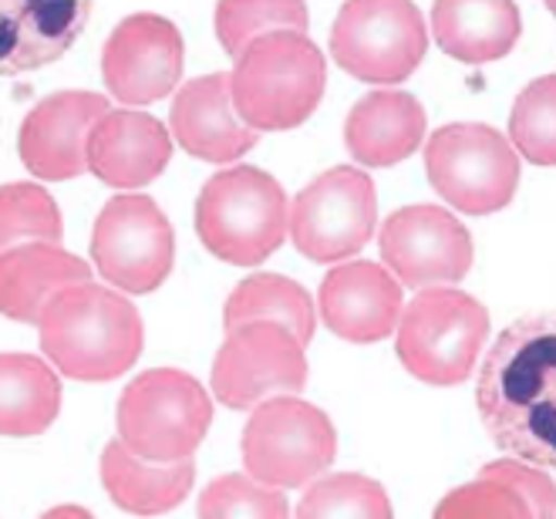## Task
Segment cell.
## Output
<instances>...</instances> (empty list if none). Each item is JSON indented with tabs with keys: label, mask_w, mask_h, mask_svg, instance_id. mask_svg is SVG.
Masks as SVG:
<instances>
[{
	"label": "cell",
	"mask_w": 556,
	"mask_h": 519,
	"mask_svg": "<svg viewBox=\"0 0 556 519\" xmlns=\"http://www.w3.org/2000/svg\"><path fill=\"white\" fill-rule=\"evenodd\" d=\"M476 408L513 459L556 469V311L527 314L496 334L479 371Z\"/></svg>",
	"instance_id": "1"
},
{
	"label": "cell",
	"mask_w": 556,
	"mask_h": 519,
	"mask_svg": "<svg viewBox=\"0 0 556 519\" xmlns=\"http://www.w3.org/2000/svg\"><path fill=\"white\" fill-rule=\"evenodd\" d=\"M45 358L72 381H115L139 362L146 328L136 304L102 283H78L38 317Z\"/></svg>",
	"instance_id": "2"
},
{
	"label": "cell",
	"mask_w": 556,
	"mask_h": 519,
	"mask_svg": "<svg viewBox=\"0 0 556 519\" xmlns=\"http://www.w3.org/2000/svg\"><path fill=\"white\" fill-rule=\"evenodd\" d=\"M327 85V61L307 35L274 30L256 38L233 64L230 91L240 122L253 132H287L304 125Z\"/></svg>",
	"instance_id": "3"
},
{
	"label": "cell",
	"mask_w": 556,
	"mask_h": 519,
	"mask_svg": "<svg viewBox=\"0 0 556 519\" xmlns=\"http://www.w3.org/2000/svg\"><path fill=\"white\" fill-rule=\"evenodd\" d=\"M287 230V192L264 169H219L200 189L195 233L216 260H226L233 267H256L280 250Z\"/></svg>",
	"instance_id": "4"
},
{
	"label": "cell",
	"mask_w": 556,
	"mask_h": 519,
	"mask_svg": "<svg viewBox=\"0 0 556 519\" xmlns=\"http://www.w3.org/2000/svg\"><path fill=\"white\" fill-rule=\"evenodd\" d=\"M213 426L206 388L179 368H152L125 384L115 408L118 442L146 463H182Z\"/></svg>",
	"instance_id": "5"
},
{
	"label": "cell",
	"mask_w": 556,
	"mask_h": 519,
	"mask_svg": "<svg viewBox=\"0 0 556 519\" xmlns=\"http://www.w3.org/2000/svg\"><path fill=\"white\" fill-rule=\"evenodd\" d=\"M489 341V311L466 290L432 287L418 290L405 304L395 354L412 378L435 388L469 381L479 354Z\"/></svg>",
	"instance_id": "6"
},
{
	"label": "cell",
	"mask_w": 556,
	"mask_h": 519,
	"mask_svg": "<svg viewBox=\"0 0 556 519\" xmlns=\"http://www.w3.org/2000/svg\"><path fill=\"white\" fill-rule=\"evenodd\" d=\"M425 173L439 197L469 216L506 210L519 186V155L485 122L442 125L425 142Z\"/></svg>",
	"instance_id": "7"
},
{
	"label": "cell",
	"mask_w": 556,
	"mask_h": 519,
	"mask_svg": "<svg viewBox=\"0 0 556 519\" xmlns=\"http://www.w3.org/2000/svg\"><path fill=\"white\" fill-rule=\"evenodd\" d=\"M243 466L256 482L274 490H301L334 466V421L298 395L256 405L243 426Z\"/></svg>",
	"instance_id": "8"
},
{
	"label": "cell",
	"mask_w": 556,
	"mask_h": 519,
	"mask_svg": "<svg viewBox=\"0 0 556 519\" xmlns=\"http://www.w3.org/2000/svg\"><path fill=\"white\" fill-rule=\"evenodd\" d=\"M425 51V17L405 0H354L338 11L331 27L334 64L368 85H402L415 75Z\"/></svg>",
	"instance_id": "9"
},
{
	"label": "cell",
	"mask_w": 556,
	"mask_h": 519,
	"mask_svg": "<svg viewBox=\"0 0 556 519\" xmlns=\"http://www.w3.org/2000/svg\"><path fill=\"white\" fill-rule=\"evenodd\" d=\"M91 264L125 294H152L176 264V233L152 197H112L91 226Z\"/></svg>",
	"instance_id": "10"
},
{
	"label": "cell",
	"mask_w": 556,
	"mask_h": 519,
	"mask_svg": "<svg viewBox=\"0 0 556 519\" xmlns=\"http://www.w3.org/2000/svg\"><path fill=\"white\" fill-rule=\"evenodd\" d=\"M378 197L365 169L334 166L307 182L290 206V237L314 264H338L375 237Z\"/></svg>",
	"instance_id": "11"
},
{
	"label": "cell",
	"mask_w": 556,
	"mask_h": 519,
	"mask_svg": "<svg viewBox=\"0 0 556 519\" xmlns=\"http://www.w3.org/2000/svg\"><path fill=\"white\" fill-rule=\"evenodd\" d=\"M304 344L280 324H243L223 338L213 362V395L233 412H250L270 398L307 388Z\"/></svg>",
	"instance_id": "12"
},
{
	"label": "cell",
	"mask_w": 556,
	"mask_h": 519,
	"mask_svg": "<svg viewBox=\"0 0 556 519\" xmlns=\"http://www.w3.org/2000/svg\"><path fill=\"white\" fill-rule=\"evenodd\" d=\"M381 260L388 274L402 287L432 290L469 277L472 270V237L466 223L435 203L402 206L381 223Z\"/></svg>",
	"instance_id": "13"
},
{
	"label": "cell",
	"mask_w": 556,
	"mask_h": 519,
	"mask_svg": "<svg viewBox=\"0 0 556 519\" xmlns=\"http://www.w3.org/2000/svg\"><path fill=\"white\" fill-rule=\"evenodd\" d=\"M182 35L162 14H128L102 48L105 88L125 105L162 102L182 78Z\"/></svg>",
	"instance_id": "14"
},
{
	"label": "cell",
	"mask_w": 556,
	"mask_h": 519,
	"mask_svg": "<svg viewBox=\"0 0 556 519\" xmlns=\"http://www.w3.org/2000/svg\"><path fill=\"white\" fill-rule=\"evenodd\" d=\"M112 112L98 91H54L41 99L21 122L17 152L30 176L64 182L88 173V136L94 122Z\"/></svg>",
	"instance_id": "15"
},
{
	"label": "cell",
	"mask_w": 556,
	"mask_h": 519,
	"mask_svg": "<svg viewBox=\"0 0 556 519\" xmlns=\"http://www.w3.org/2000/svg\"><path fill=\"white\" fill-rule=\"evenodd\" d=\"M317 307L324 324L351 344H375L399 331L405 311L402 283L384 267L351 260L324 277Z\"/></svg>",
	"instance_id": "16"
},
{
	"label": "cell",
	"mask_w": 556,
	"mask_h": 519,
	"mask_svg": "<svg viewBox=\"0 0 556 519\" xmlns=\"http://www.w3.org/2000/svg\"><path fill=\"white\" fill-rule=\"evenodd\" d=\"M88 173L112 189H142L166 173L173 132L159 118L136 109H112L88 136Z\"/></svg>",
	"instance_id": "17"
},
{
	"label": "cell",
	"mask_w": 556,
	"mask_h": 519,
	"mask_svg": "<svg viewBox=\"0 0 556 519\" xmlns=\"http://www.w3.org/2000/svg\"><path fill=\"white\" fill-rule=\"evenodd\" d=\"M169 128L173 139L189 155L213 162V166H230L260 142V132L240 122L233 109L230 75L223 72L192 78L176 88Z\"/></svg>",
	"instance_id": "18"
},
{
	"label": "cell",
	"mask_w": 556,
	"mask_h": 519,
	"mask_svg": "<svg viewBox=\"0 0 556 519\" xmlns=\"http://www.w3.org/2000/svg\"><path fill=\"white\" fill-rule=\"evenodd\" d=\"M425 142V109L415 94L378 88L357 99L344 118V145L365 169L399 166Z\"/></svg>",
	"instance_id": "19"
},
{
	"label": "cell",
	"mask_w": 556,
	"mask_h": 519,
	"mask_svg": "<svg viewBox=\"0 0 556 519\" xmlns=\"http://www.w3.org/2000/svg\"><path fill=\"white\" fill-rule=\"evenodd\" d=\"M91 17V4H17L0 0V75L35 72L68 51Z\"/></svg>",
	"instance_id": "20"
},
{
	"label": "cell",
	"mask_w": 556,
	"mask_h": 519,
	"mask_svg": "<svg viewBox=\"0 0 556 519\" xmlns=\"http://www.w3.org/2000/svg\"><path fill=\"white\" fill-rule=\"evenodd\" d=\"M91 283V264L61 243H24L0 256V314L17 324H38L61 290Z\"/></svg>",
	"instance_id": "21"
},
{
	"label": "cell",
	"mask_w": 556,
	"mask_h": 519,
	"mask_svg": "<svg viewBox=\"0 0 556 519\" xmlns=\"http://www.w3.org/2000/svg\"><path fill=\"white\" fill-rule=\"evenodd\" d=\"M432 35L455 61L493 64L516 48L522 35V14L513 0H493V4L439 0L432 4Z\"/></svg>",
	"instance_id": "22"
},
{
	"label": "cell",
	"mask_w": 556,
	"mask_h": 519,
	"mask_svg": "<svg viewBox=\"0 0 556 519\" xmlns=\"http://www.w3.org/2000/svg\"><path fill=\"white\" fill-rule=\"evenodd\" d=\"M195 482L192 459L182 463H146L132 456L118 439L102 452V485L112 503L132 516H162L176 509Z\"/></svg>",
	"instance_id": "23"
},
{
	"label": "cell",
	"mask_w": 556,
	"mask_h": 519,
	"mask_svg": "<svg viewBox=\"0 0 556 519\" xmlns=\"http://www.w3.org/2000/svg\"><path fill=\"white\" fill-rule=\"evenodd\" d=\"M61 381L35 354H0V435L30 439L54 426Z\"/></svg>",
	"instance_id": "24"
},
{
	"label": "cell",
	"mask_w": 556,
	"mask_h": 519,
	"mask_svg": "<svg viewBox=\"0 0 556 519\" xmlns=\"http://www.w3.org/2000/svg\"><path fill=\"white\" fill-rule=\"evenodd\" d=\"M260 320L280 324V328H287L304 347L314 341V328H317L314 301L307 290L290 277L253 274L240 280L233 287V294L226 298V307H223L226 331L243 328V324H260Z\"/></svg>",
	"instance_id": "25"
},
{
	"label": "cell",
	"mask_w": 556,
	"mask_h": 519,
	"mask_svg": "<svg viewBox=\"0 0 556 519\" xmlns=\"http://www.w3.org/2000/svg\"><path fill=\"white\" fill-rule=\"evenodd\" d=\"M293 519H395V509L378 479L334 472L311 485Z\"/></svg>",
	"instance_id": "26"
},
{
	"label": "cell",
	"mask_w": 556,
	"mask_h": 519,
	"mask_svg": "<svg viewBox=\"0 0 556 519\" xmlns=\"http://www.w3.org/2000/svg\"><path fill=\"white\" fill-rule=\"evenodd\" d=\"M64 223L54 197L38 182L0 186V256L24 243H61Z\"/></svg>",
	"instance_id": "27"
},
{
	"label": "cell",
	"mask_w": 556,
	"mask_h": 519,
	"mask_svg": "<svg viewBox=\"0 0 556 519\" xmlns=\"http://www.w3.org/2000/svg\"><path fill=\"white\" fill-rule=\"evenodd\" d=\"M509 145L533 166H556V75H543L516 94Z\"/></svg>",
	"instance_id": "28"
},
{
	"label": "cell",
	"mask_w": 556,
	"mask_h": 519,
	"mask_svg": "<svg viewBox=\"0 0 556 519\" xmlns=\"http://www.w3.org/2000/svg\"><path fill=\"white\" fill-rule=\"evenodd\" d=\"M311 14L307 4L298 0H280V4H216V38L233 61L264 35L274 30H293V35H307Z\"/></svg>",
	"instance_id": "29"
},
{
	"label": "cell",
	"mask_w": 556,
	"mask_h": 519,
	"mask_svg": "<svg viewBox=\"0 0 556 519\" xmlns=\"http://www.w3.org/2000/svg\"><path fill=\"white\" fill-rule=\"evenodd\" d=\"M200 519H290L287 496L247 472L216 476L200 493Z\"/></svg>",
	"instance_id": "30"
},
{
	"label": "cell",
	"mask_w": 556,
	"mask_h": 519,
	"mask_svg": "<svg viewBox=\"0 0 556 519\" xmlns=\"http://www.w3.org/2000/svg\"><path fill=\"white\" fill-rule=\"evenodd\" d=\"M432 519H533V512L513 485L476 476L472 482L455 485L452 493H445Z\"/></svg>",
	"instance_id": "31"
},
{
	"label": "cell",
	"mask_w": 556,
	"mask_h": 519,
	"mask_svg": "<svg viewBox=\"0 0 556 519\" xmlns=\"http://www.w3.org/2000/svg\"><path fill=\"white\" fill-rule=\"evenodd\" d=\"M479 476L513 485V490L530 503L533 519H556V482L549 479L546 469L527 466L519 459H496V463H485Z\"/></svg>",
	"instance_id": "32"
},
{
	"label": "cell",
	"mask_w": 556,
	"mask_h": 519,
	"mask_svg": "<svg viewBox=\"0 0 556 519\" xmlns=\"http://www.w3.org/2000/svg\"><path fill=\"white\" fill-rule=\"evenodd\" d=\"M41 519H94L85 506H75V503H68V506H54V509H48Z\"/></svg>",
	"instance_id": "33"
},
{
	"label": "cell",
	"mask_w": 556,
	"mask_h": 519,
	"mask_svg": "<svg viewBox=\"0 0 556 519\" xmlns=\"http://www.w3.org/2000/svg\"><path fill=\"white\" fill-rule=\"evenodd\" d=\"M546 8H549V14L556 17V0H549V4H546Z\"/></svg>",
	"instance_id": "34"
}]
</instances>
